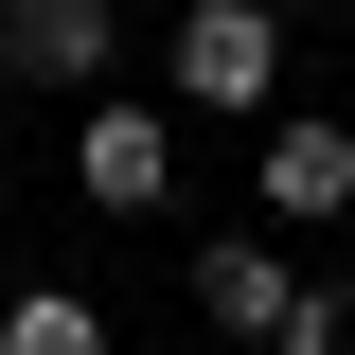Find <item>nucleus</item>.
<instances>
[{
	"label": "nucleus",
	"instance_id": "nucleus-5",
	"mask_svg": "<svg viewBox=\"0 0 355 355\" xmlns=\"http://www.w3.org/2000/svg\"><path fill=\"white\" fill-rule=\"evenodd\" d=\"M266 214H355V125H266Z\"/></svg>",
	"mask_w": 355,
	"mask_h": 355
},
{
	"label": "nucleus",
	"instance_id": "nucleus-6",
	"mask_svg": "<svg viewBox=\"0 0 355 355\" xmlns=\"http://www.w3.org/2000/svg\"><path fill=\"white\" fill-rule=\"evenodd\" d=\"M0 355H107V302L89 284H18L0 302Z\"/></svg>",
	"mask_w": 355,
	"mask_h": 355
},
{
	"label": "nucleus",
	"instance_id": "nucleus-3",
	"mask_svg": "<svg viewBox=\"0 0 355 355\" xmlns=\"http://www.w3.org/2000/svg\"><path fill=\"white\" fill-rule=\"evenodd\" d=\"M0 71H36V89L107 71V0H0Z\"/></svg>",
	"mask_w": 355,
	"mask_h": 355
},
{
	"label": "nucleus",
	"instance_id": "nucleus-1",
	"mask_svg": "<svg viewBox=\"0 0 355 355\" xmlns=\"http://www.w3.org/2000/svg\"><path fill=\"white\" fill-rule=\"evenodd\" d=\"M266 71H284V18L266 0H196L178 18V107H266Z\"/></svg>",
	"mask_w": 355,
	"mask_h": 355
},
{
	"label": "nucleus",
	"instance_id": "nucleus-7",
	"mask_svg": "<svg viewBox=\"0 0 355 355\" xmlns=\"http://www.w3.org/2000/svg\"><path fill=\"white\" fill-rule=\"evenodd\" d=\"M284 355H355V302H338V284H320V302L284 320Z\"/></svg>",
	"mask_w": 355,
	"mask_h": 355
},
{
	"label": "nucleus",
	"instance_id": "nucleus-2",
	"mask_svg": "<svg viewBox=\"0 0 355 355\" xmlns=\"http://www.w3.org/2000/svg\"><path fill=\"white\" fill-rule=\"evenodd\" d=\"M71 178L107 196V214H142V196L178 178V125H160V107H89V125H71Z\"/></svg>",
	"mask_w": 355,
	"mask_h": 355
},
{
	"label": "nucleus",
	"instance_id": "nucleus-4",
	"mask_svg": "<svg viewBox=\"0 0 355 355\" xmlns=\"http://www.w3.org/2000/svg\"><path fill=\"white\" fill-rule=\"evenodd\" d=\"M196 302H214L231 338H284V320H302V284H284V249H266V231H231V249H196Z\"/></svg>",
	"mask_w": 355,
	"mask_h": 355
}]
</instances>
